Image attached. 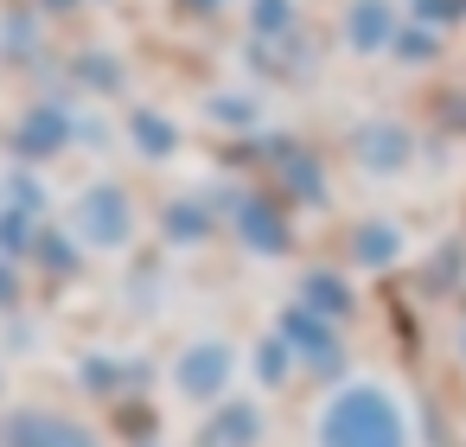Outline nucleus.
<instances>
[{
    "label": "nucleus",
    "instance_id": "nucleus-1",
    "mask_svg": "<svg viewBox=\"0 0 466 447\" xmlns=\"http://www.w3.org/2000/svg\"><path fill=\"white\" fill-rule=\"evenodd\" d=\"M326 447H402V422L377 390H351L326 415Z\"/></svg>",
    "mask_w": 466,
    "mask_h": 447
},
{
    "label": "nucleus",
    "instance_id": "nucleus-3",
    "mask_svg": "<svg viewBox=\"0 0 466 447\" xmlns=\"http://www.w3.org/2000/svg\"><path fill=\"white\" fill-rule=\"evenodd\" d=\"M90 230L109 237V243L122 237V198H116V192H96V198H90Z\"/></svg>",
    "mask_w": 466,
    "mask_h": 447
},
{
    "label": "nucleus",
    "instance_id": "nucleus-2",
    "mask_svg": "<svg viewBox=\"0 0 466 447\" xmlns=\"http://www.w3.org/2000/svg\"><path fill=\"white\" fill-rule=\"evenodd\" d=\"M224 364H230V358H224V345L192 351V358H186V390H198V396H205V390H218V383H224Z\"/></svg>",
    "mask_w": 466,
    "mask_h": 447
},
{
    "label": "nucleus",
    "instance_id": "nucleus-4",
    "mask_svg": "<svg viewBox=\"0 0 466 447\" xmlns=\"http://www.w3.org/2000/svg\"><path fill=\"white\" fill-rule=\"evenodd\" d=\"M20 447H90V441L71 434L65 422H52V434H39V422H20Z\"/></svg>",
    "mask_w": 466,
    "mask_h": 447
},
{
    "label": "nucleus",
    "instance_id": "nucleus-5",
    "mask_svg": "<svg viewBox=\"0 0 466 447\" xmlns=\"http://www.w3.org/2000/svg\"><path fill=\"white\" fill-rule=\"evenodd\" d=\"M249 434H256V409H230V415H224V434H218V441H224V447H243Z\"/></svg>",
    "mask_w": 466,
    "mask_h": 447
}]
</instances>
